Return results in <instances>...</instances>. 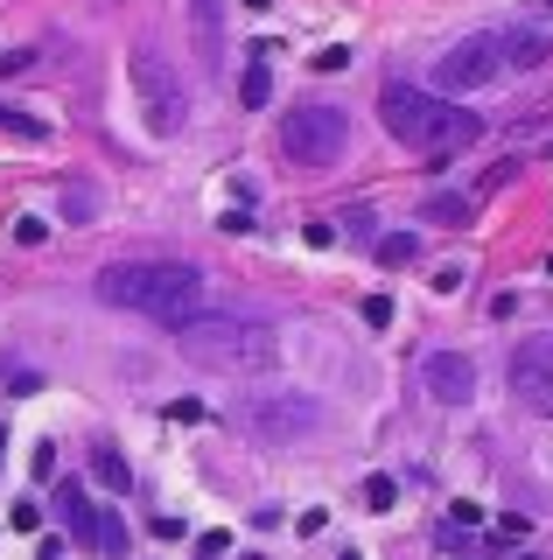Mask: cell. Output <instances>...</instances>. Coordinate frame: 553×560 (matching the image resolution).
Wrapping results in <instances>:
<instances>
[{
    "mask_svg": "<svg viewBox=\"0 0 553 560\" xmlns=\"http://www.w3.org/2000/svg\"><path fill=\"white\" fill-rule=\"evenodd\" d=\"M92 294L106 308H127V315L162 323V329H183V323H197V315H203L211 280L189 267V259H119V267H98Z\"/></svg>",
    "mask_w": 553,
    "mask_h": 560,
    "instance_id": "1",
    "label": "cell"
},
{
    "mask_svg": "<svg viewBox=\"0 0 553 560\" xmlns=\"http://www.w3.org/2000/svg\"><path fill=\"white\" fill-rule=\"evenodd\" d=\"M183 358L189 364H211V372H273L281 364V337H273V323H252V315H197V323L176 329Z\"/></svg>",
    "mask_w": 553,
    "mask_h": 560,
    "instance_id": "2",
    "label": "cell"
},
{
    "mask_svg": "<svg viewBox=\"0 0 553 560\" xmlns=\"http://www.w3.org/2000/svg\"><path fill=\"white\" fill-rule=\"evenodd\" d=\"M378 119H386V133L400 140V148H470V140L483 133V119L470 113V105H448L435 92H421V84H386L378 92Z\"/></svg>",
    "mask_w": 553,
    "mask_h": 560,
    "instance_id": "3",
    "label": "cell"
},
{
    "mask_svg": "<svg viewBox=\"0 0 553 560\" xmlns=\"http://www.w3.org/2000/svg\"><path fill=\"white\" fill-rule=\"evenodd\" d=\"M281 148L302 168H337L343 148H351V113L343 105H295L281 119Z\"/></svg>",
    "mask_w": 553,
    "mask_h": 560,
    "instance_id": "4",
    "label": "cell"
},
{
    "mask_svg": "<svg viewBox=\"0 0 553 560\" xmlns=\"http://www.w3.org/2000/svg\"><path fill=\"white\" fill-rule=\"evenodd\" d=\"M133 92H141L148 127L162 133V140H176L189 127V92H183L176 70L162 63V49H154V43H133Z\"/></svg>",
    "mask_w": 553,
    "mask_h": 560,
    "instance_id": "5",
    "label": "cell"
},
{
    "mask_svg": "<svg viewBox=\"0 0 553 560\" xmlns=\"http://www.w3.org/2000/svg\"><path fill=\"white\" fill-rule=\"evenodd\" d=\"M497 70H505V43H497L491 28H476V35H462V43H448V49H442V63H435V92H448V98L483 92Z\"/></svg>",
    "mask_w": 553,
    "mask_h": 560,
    "instance_id": "6",
    "label": "cell"
},
{
    "mask_svg": "<svg viewBox=\"0 0 553 560\" xmlns=\"http://www.w3.org/2000/svg\"><path fill=\"white\" fill-rule=\"evenodd\" d=\"M316 420H322V407L308 393H259V399L238 407V428H246L252 442H302Z\"/></svg>",
    "mask_w": 553,
    "mask_h": 560,
    "instance_id": "7",
    "label": "cell"
},
{
    "mask_svg": "<svg viewBox=\"0 0 553 560\" xmlns=\"http://www.w3.org/2000/svg\"><path fill=\"white\" fill-rule=\"evenodd\" d=\"M57 512H63V525H71L78 547H92V553H106V560H119V553L133 547V533H127L113 512H92L84 483H57Z\"/></svg>",
    "mask_w": 553,
    "mask_h": 560,
    "instance_id": "8",
    "label": "cell"
},
{
    "mask_svg": "<svg viewBox=\"0 0 553 560\" xmlns=\"http://www.w3.org/2000/svg\"><path fill=\"white\" fill-rule=\"evenodd\" d=\"M511 393H518V407L553 420V337H532L511 350Z\"/></svg>",
    "mask_w": 553,
    "mask_h": 560,
    "instance_id": "9",
    "label": "cell"
},
{
    "mask_svg": "<svg viewBox=\"0 0 553 560\" xmlns=\"http://www.w3.org/2000/svg\"><path fill=\"white\" fill-rule=\"evenodd\" d=\"M421 378H427V393H435V407H470L476 399V364L462 358V350H435Z\"/></svg>",
    "mask_w": 553,
    "mask_h": 560,
    "instance_id": "10",
    "label": "cell"
},
{
    "mask_svg": "<svg viewBox=\"0 0 553 560\" xmlns=\"http://www.w3.org/2000/svg\"><path fill=\"white\" fill-rule=\"evenodd\" d=\"M497 43H505V70H518V78H526V70H546L553 63V43H546V28L532 22V28H511V35H497Z\"/></svg>",
    "mask_w": 553,
    "mask_h": 560,
    "instance_id": "11",
    "label": "cell"
},
{
    "mask_svg": "<svg viewBox=\"0 0 553 560\" xmlns=\"http://www.w3.org/2000/svg\"><path fill=\"white\" fill-rule=\"evenodd\" d=\"M92 477H98V490H113V498H127V490H133V469H127V455H119V448H98L92 455Z\"/></svg>",
    "mask_w": 553,
    "mask_h": 560,
    "instance_id": "12",
    "label": "cell"
},
{
    "mask_svg": "<svg viewBox=\"0 0 553 560\" xmlns=\"http://www.w3.org/2000/svg\"><path fill=\"white\" fill-rule=\"evenodd\" d=\"M238 98H246L252 113L273 98V70H267V57H259V63H246V78H238Z\"/></svg>",
    "mask_w": 553,
    "mask_h": 560,
    "instance_id": "13",
    "label": "cell"
},
{
    "mask_svg": "<svg viewBox=\"0 0 553 560\" xmlns=\"http://www.w3.org/2000/svg\"><path fill=\"white\" fill-rule=\"evenodd\" d=\"M197 43H203V57H217V43H224V28H217V0H197Z\"/></svg>",
    "mask_w": 553,
    "mask_h": 560,
    "instance_id": "14",
    "label": "cell"
},
{
    "mask_svg": "<svg viewBox=\"0 0 553 560\" xmlns=\"http://www.w3.org/2000/svg\"><path fill=\"white\" fill-rule=\"evenodd\" d=\"M92 210H98L92 183H63V218H71V224H84V218H92Z\"/></svg>",
    "mask_w": 553,
    "mask_h": 560,
    "instance_id": "15",
    "label": "cell"
},
{
    "mask_svg": "<svg viewBox=\"0 0 553 560\" xmlns=\"http://www.w3.org/2000/svg\"><path fill=\"white\" fill-rule=\"evenodd\" d=\"M427 224H470V197H427Z\"/></svg>",
    "mask_w": 553,
    "mask_h": 560,
    "instance_id": "16",
    "label": "cell"
},
{
    "mask_svg": "<svg viewBox=\"0 0 553 560\" xmlns=\"http://www.w3.org/2000/svg\"><path fill=\"white\" fill-rule=\"evenodd\" d=\"M413 253H421V238H413V232H392V238H378V259H386V267H407Z\"/></svg>",
    "mask_w": 553,
    "mask_h": 560,
    "instance_id": "17",
    "label": "cell"
},
{
    "mask_svg": "<svg viewBox=\"0 0 553 560\" xmlns=\"http://www.w3.org/2000/svg\"><path fill=\"white\" fill-rule=\"evenodd\" d=\"M0 127H8V133H22V140H43V133H49V119H36V113H14V105H0Z\"/></svg>",
    "mask_w": 553,
    "mask_h": 560,
    "instance_id": "18",
    "label": "cell"
},
{
    "mask_svg": "<svg viewBox=\"0 0 553 560\" xmlns=\"http://www.w3.org/2000/svg\"><path fill=\"white\" fill-rule=\"evenodd\" d=\"M392 498H400V490H392V477H365V504H372V512H386Z\"/></svg>",
    "mask_w": 553,
    "mask_h": 560,
    "instance_id": "19",
    "label": "cell"
},
{
    "mask_svg": "<svg viewBox=\"0 0 553 560\" xmlns=\"http://www.w3.org/2000/svg\"><path fill=\"white\" fill-rule=\"evenodd\" d=\"M14 238H22V245H43L49 224H43V218H22V224H14Z\"/></svg>",
    "mask_w": 553,
    "mask_h": 560,
    "instance_id": "20",
    "label": "cell"
},
{
    "mask_svg": "<svg viewBox=\"0 0 553 560\" xmlns=\"http://www.w3.org/2000/svg\"><path fill=\"white\" fill-rule=\"evenodd\" d=\"M365 323H372V329L392 323V302H386V294H372V302H365Z\"/></svg>",
    "mask_w": 553,
    "mask_h": 560,
    "instance_id": "21",
    "label": "cell"
},
{
    "mask_svg": "<svg viewBox=\"0 0 553 560\" xmlns=\"http://www.w3.org/2000/svg\"><path fill=\"white\" fill-rule=\"evenodd\" d=\"M316 70H351V49H343V43H330V49L316 57Z\"/></svg>",
    "mask_w": 553,
    "mask_h": 560,
    "instance_id": "22",
    "label": "cell"
},
{
    "mask_svg": "<svg viewBox=\"0 0 553 560\" xmlns=\"http://www.w3.org/2000/svg\"><path fill=\"white\" fill-rule=\"evenodd\" d=\"M217 232H232V238H246V232H252V218H246V210H224V218H217Z\"/></svg>",
    "mask_w": 553,
    "mask_h": 560,
    "instance_id": "23",
    "label": "cell"
},
{
    "mask_svg": "<svg viewBox=\"0 0 553 560\" xmlns=\"http://www.w3.org/2000/svg\"><path fill=\"white\" fill-rule=\"evenodd\" d=\"M28 63H36V49H8V57H0V70H8V78H22Z\"/></svg>",
    "mask_w": 553,
    "mask_h": 560,
    "instance_id": "24",
    "label": "cell"
},
{
    "mask_svg": "<svg viewBox=\"0 0 553 560\" xmlns=\"http://www.w3.org/2000/svg\"><path fill=\"white\" fill-rule=\"evenodd\" d=\"M308 245H316V253H330V245H337V224L316 218V224H308Z\"/></svg>",
    "mask_w": 553,
    "mask_h": 560,
    "instance_id": "25",
    "label": "cell"
},
{
    "mask_svg": "<svg viewBox=\"0 0 553 560\" xmlns=\"http://www.w3.org/2000/svg\"><path fill=\"white\" fill-rule=\"evenodd\" d=\"M224 547H232V539H224V533H203V539H197V560H217Z\"/></svg>",
    "mask_w": 553,
    "mask_h": 560,
    "instance_id": "26",
    "label": "cell"
},
{
    "mask_svg": "<svg viewBox=\"0 0 553 560\" xmlns=\"http://www.w3.org/2000/svg\"><path fill=\"white\" fill-rule=\"evenodd\" d=\"M526 8H532V22H540V28L553 22V0H526Z\"/></svg>",
    "mask_w": 553,
    "mask_h": 560,
    "instance_id": "27",
    "label": "cell"
},
{
    "mask_svg": "<svg viewBox=\"0 0 553 560\" xmlns=\"http://www.w3.org/2000/svg\"><path fill=\"white\" fill-rule=\"evenodd\" d=\"M0 455H8V428H0Z\"/></svg>",
    "mask_w": 553,
    "mask_h": 560,
    "instance_id": "28",
    "label": "cell"
}]
</instances>
